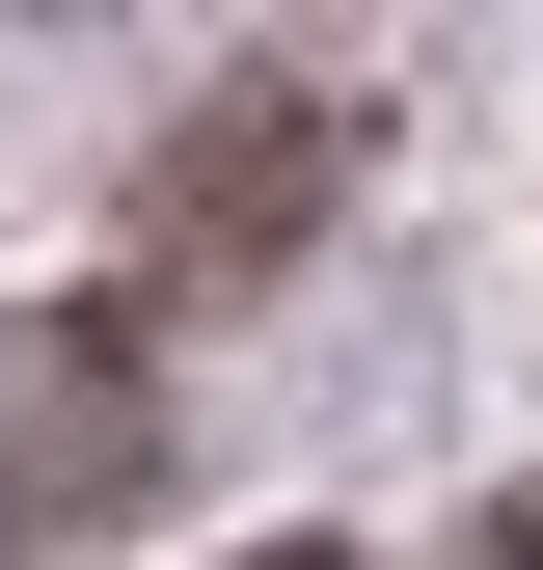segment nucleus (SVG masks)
<instances>
[{
  "label": "nucleus",
  "mask_w": 543,
  "mask_h": 570,
  "mask_svg": "<svg viewBox=\"0 0 543 570\" xmlns=\"http://www.w3.org/2000/svg\"><path fill=\"white\" fill-rule=\"evenodd\" d=\"M326 164H354V109H299V82H245V109H218V136L164 164V272H190V299H218V272H272Z\"/></svg>",
  "instance_id": "1"
},
{
  "label": "nucleus",
  "mask_w": 543,
  "mask_h": 570,
  "mask_svg": "<svg viewBox=\"0 0 543 570\" xmlns=\"http://www.w3.org/2000/svg\"><path fill=\"white\" fill-rule=\"evenodd\" d=\"M245 570H326V543H245Z\"/></svg>",
  "instance_id": "2"
}]
</instances>
